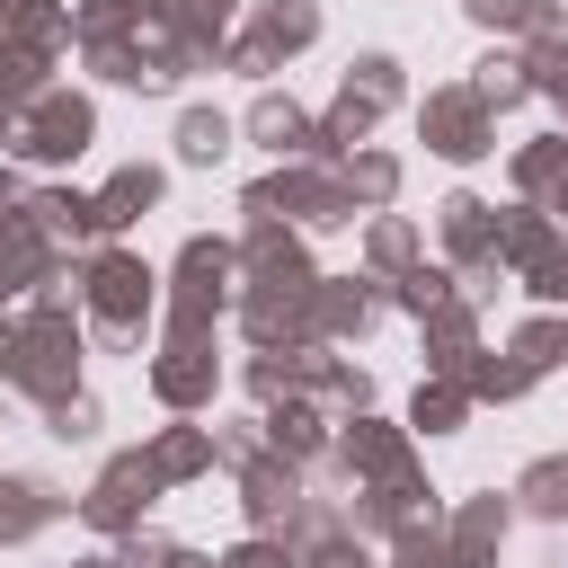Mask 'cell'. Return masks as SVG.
Wrapping results in <instances>:
<instances>
[]
</instances>
